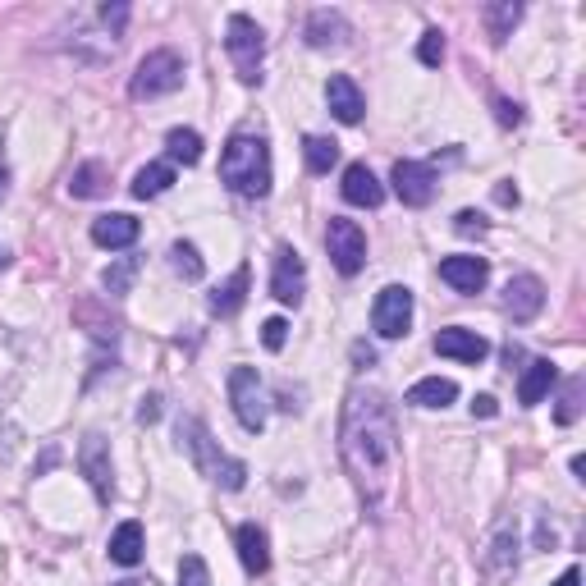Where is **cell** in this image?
Returning a JSON list of instances; mask_svg holds the SVG:
<instances>
[{
	"mask_svg": "<svg viewBox=\"0 0 586 586\" xmlns=\"http://www.w3.org/2000/svg\"><path fill=\"white\" fill-rule=\"evenodd\" d=\"M271 293H275V303H284V307H298V303H303V293H307V266H303V257H298L289 243L275 252Z\"/></svg>",
	"mask_w": 586,
	"mask_h": 586,
	"instance_id": "7c38bea8",
	"label": "cell"
},
{
	"mask_svg": "<svg viewBox=\"0 0 586 586\" xmlns=\"http://www.w3.org/2000/svg\"><path fill=\"white\" fill-rule=\"evenodd\" d=\"M284 339H289V321H284V316H271V321L261 326V344L271 348V353H280Z\"/></svg>",
	"mask_w": 586,
	"mask_h": 586,
	"instance_id": "d590c367",
	"label": "cell"
},
{
	"mask_svg": "<svg viewBox=\"0 0 586 586\" xmlns=\"http://www.w3.org/2000/svg\"><path fill=\"white\" fill-rule=\"evenodd\" d=\"M74 316H78V321H92V316H97V303H83ZM87 335L97 339V344H110V348H115V339H120V321H97V326L87 330Z\"/></svg>",
	"mask_w": 586,
	"mask_h": 586,
	"instance_id": "836d02e7",
	"label": "cell"
},
{
	"mask_svg": "<svg viewBox=\"0 0 586 586\" xmlns=\"http://www.w3.org/2000/svg\"><path fill=\"white\" fill-rule=\"evenodd\" d=\"M440 280L454 293H481L490 280V261L486 257H445L440 261Z\"/></svg>",
	"mask_w": 586,
	"mask_h": 586,
	"instance_id": "e0dca14e",
	"label": "cell"
},
{
	"mask_svg": "<svg viewBox=\"0 0 586 586\" xmlns=\"http://www.w3.org/2000/svg\"><path fill=\"white\" fill-rule=\"evenodd\" d=\"M248 284H252V271H248V266H239V271L229 275V280L207 298V307L216 316H234L243 303H248Z\"/></svg>",
	"mask_w": 586,
	"mask_h": 586,
	"instance_id": "603a6c76",
	"label": "cell"
},
{
	"mask_svg": "<svg viewBox=\"0 0 586 586\" xmlns=\"http://www.w3.org/2000/svg\"><path fill=\"white\" fill-rule=\"evenodd\" d=\"M5 266H10V252H5V248H0V271H5Z\"/></svg>",
	"mask_w": 586,
	"mask_h": 586,
	"instance_id": "7dc6e473",
	"label": "cell"
},
{
	"mask_svg": "<svg viewBox=\"0 0 586 586\" xmlns=\"http://www.w3.org/2000/svg\"><path fill=\"white\" fill-rule=\"evenodd\" d=\"M188 78V65L184 55L170 51V46H161V51H147L138 60V69H133L129 78V97L133 101H156V97H170V92H179Z\"/></svg>",
	"mask_w": 586,
	"mask_h": 586,
	"instance_id": "277c9868",
	"label": "cell"
},
{
	"mask_svg": "<svg viewBox=\"0 0 586 586\" xmlns=\"http://www.w3.org/2000/svg\"><path fill=\"white\" fill-rule=\"evenodd\" d=\"M454 399H458V385L449 376H426L408 390V403H413V408H449Z\"/></svg>",
	"mask_w": 586,
	"mask_h": 586,
	"instance_id": "d4e9b609",
	"label": "cell"
},
{
	"mask_svg": "<svg viewBox=\"0 0 586 586\" xmlns=\"http://www.w3.org/2000/svg\"><path fill=\"white\" fill-rule=\"evenodd\" d=\"M577 417H582V376H573L564 385V399H559V413H554V422H559V426H573Z\"/></svg>",
	"mask_w": 586,
	"mask_h": 586,
	"instance_id": "1f68e13d",
	"label": "cell"
},
{
	"mask_svg": "<svg viewBox=\"0 0 586 586\" xmlns=\"http://www.w3.org/2000/svg\"><path fill=\"white\" fill-rule=\"evenodd\" d=\"M138 422L142 426H156V422H161V394H147V399L138 403Z\"/></svg>",
	"mask_w": 586,
	"mask_h": 586,
	"instance_id": "ab89813d",
	"label": "cell"
},
{
	"mask_svg": "<svg viewBox=\"0 0 586 586\" xmlns=\"http://www.w3.org/2000/svg\"><path fill=\"white\" fill-rule=\"evenodd\" d=\"M78 467H83L87 486H92V495H97L101 504H110V495H115V467H110V445L106 435L87 431L83 445H78Z\"/></svg>",
	"mask_w": 586,
	"mask_h": 586,
	"instance_id": "9c48e42d",
	"label": "cell"
},
{
	"mask_svg": "<svg viewBox=\"0 0 586 586\" xmlns=\"http://www.w3.org/2000/svg\"><path fill=\"white\" fill-rule=\"evenodd\" d=\"M353 362H358V367H371V362H376V348H371V344H353Z\"/></svg>",
	"mask_w": 586,
	"mask_h": 586,
	"instance_id": "b9f144b4",
	"label": "cell"
},
{
	"mask_svg": "<svg viewBox=\"0 0 586 586\" xmlns=\"http://www.w3.org/2000/svg\"><path fill=\"white\" fill-rule=\"evenodd\" d=\"M106 193H110V170L101 161H83L69 174V197H78V202H92V197H106Z\"/></svg>",
	"mask_w": 586,
	"mask_h": 586,
	"instance_id": "cb8c5ba5",
	"label": "cell"
},
{
	"mask_svg": "<svg viewBox=\"0 0 586 586\" xmlns=\"http://www.w3.org/2000/svg\"><path fill=\"white\" fill-rule=\"evenodd\" d=\"M170 266H174V275H179V280H202V275H207V261H202V252L193 248V243H170Z\"/></svg>",
	"mask_w": 586,
	"mask_h": 586,
	"instance_id": "4dcf8cb0",
	"label": "cell"
},
{
	"mask_svg": "<svg viewBox=\"0 0 586 586\" xmlns=\"http://www.w3.org/2000/svg\"><path fill=\"white\" fill-rule=\"evenodd\" d=\"M495 202H500V207H518V188H513L509 179H504V184H495Z\"/></svg>",
	"mask_w": 586,
	"mask_h": 586,
	"instance_id": "60d3db41",
	"label": "cell"
},
{
	"mask_svg": "<svg viewBox=\"0 0 586 586\" xmlns=\"http://www.w3.org/2000/svg\"><path fill=\"white\" fill-rule=\"evenodd\" d=\"M0 193H5V174H0Z\"/></svg>",
	"mask_w": 586,
	"mask_h": 586,
	"instance_id": "681fc988",
	"label": "cell"
},
{
	"mask_svg": "<svg viewBox=\"0 0 586 586\" xmlns=\"http://www.w3.org/2000/svg\"><path fill=\"white\" fill-rule=\"evenodd\" d=\"M536 545H541V550H550V545H554V532H550V522H536Z\"/></svg>",
	"mask_w": 586,
	"mask_h": 586,
	"instance_id": "ee69618b",
	"label": "cell"
},
{
	"mask_svg": "<svg viewBox=\"0 0 586 586\" xmlns=\"http://www.w3.org/2000/svg\"><path fill=\"white\" fill-rule=\"evenodd\" d=\"M174 440H179V449L188 454V463H193L211 486H220V490H243L248 486V463H243V458H229L225 449L211 440V431H207L202 417H179Z\"/></svg>",
	"mask_w": 586,
	"mask_h": 586,
	"instance_id": "7a4b0ae2",
	"label": "cell"
},
{
	"mask_svg": "<svg viewBox=\"0 0 586 586\" xmlns=\"http://www.w3.org/2000/svg\"><path fill=\"white\" fill-rule=\"evenodd\" d=\"M303 37L312 51H339V46H348V37H353V23L339 10H312L307 14Z\"/></svg>",
	"mask_w": 586,
	"mask_h": 586,
	"instance_id": "4fadbf2b",
	"label": "cell"
},
{
	"mask_svg": "<svg viewBox=\"0 0 586 586\" xmlns=\"http://www.w3.org/2000/svg\"><path fill=\"white\" fill-rule=\"evenodd\" d=\"M234 545H239V564L248 577H261L271 568V541H266V532H261L257 522H243L239 532H234Z\"/></svg>",
	"mask_w": 586,
	"mask_h": 586,
	"instance_id": "ffe728a7",
	"label": "cell"
},
{
	"mask_svg": "<svg viewBox=\"0 0 586 586\" xmlns=\"http://www.w3.org/2000/svg\"><path fill=\"white\" fill-rule=\"evenodd\" d=\"M545 307V284L536 280V275H513L509 284H504V312L513 316V321H536Z\"/></svg>",
	"mask_w": 586,
	"mask_h": 586,
	"instance_id": "5bb4252c",
	"label": "cell"
},
{
	"mask_svg": "<svg viewBox=\"0 0 586 586\" xmlns=\"http://www.w3.org/2000/svg\"><path fill=\"white\" fill-rule=\"evenodd\" d=\"M339 193H344L348 207H367V211H376L380 202H385V184H380V179L362 161L344 170V184H339Z\"/></svg>",
	"mask_w": 586,
	"mask_h": 586,
	"instance_id": "ac0fdd59",
	"label": "cell"
},
{
	"mask_svg": "<svg viewBox=\"0 0 586 586\" xmlns=\"http://www.w3.org/2000/svg\"><path fill=\"white\" fill-rule=\"evenodd\" d=\"M495 120H500L504 129H513V124H522V106L509 97H495Z\"/></svg>",
	"mask_w": 586,
	"mask_h": 586,
	"instance_id": "74e56055",
	"label": "cell"
},
{
	"mask_svg": "<svg viewBox=\"0 0 586 586\" xmlns=\"http://www.w3.org/2000/svg\"><path fill=\"white\" fill-rule=\"evenodd\" d=\"M101 23L110 28V37H120L129 23V5H101Z\"/></svg>",
	"mask_w": 586,
	"mask_h": 586,
	"instance_id": "8d00e7d4",
	"label": "cell"
},
{
	"mask_svg": "<svg viewBox=\"0 0 586 586\" xmlns=\"http://www.w3.org/2000/svg\"><path fill=\"white\" fill-rule=\"evenodd\" d=\"M326 106L339 124H358L367 115V97H362V87L353 83L348 74H330L326 83Z\"/></svg>",
	"mask_w": 586,
	"mask_h": 586,
	"instance_id": "2e32d148",
	"label": "cell"
},
{
	"mask_svg": "<svg viewBox=\"0 0 586 586\" xmlns=\"http://www.w3.org/2000/svg\"><path fill=\"white\" fill-rule=\"evenodd\" d=\"M220 184L239 197H266L271 193V147L257 133H234L220 156Z\"/></svg>",
	"mask_w": 586,
	"mask_h": 586,
	"instance_id": "3957f363",
	"label": "cell"
},
{
	"mask_svg": "<svg viewBox=\"0 0 586 586\" xmlns=\"http://www.w3.org/2000/svg\"><path fill=\"white\" fill-rule=\"evenodd\" d=\"M339 458L353 477L362 509L390 518L399 504V431L390 399L371 385H353L339 408Z\"/></svg>",
	"mask_w": 586,
	"mask_h": 586,
	"instance_id": "6da1fadb",
	"label": "cell"
},
{
	"mask_svg": "<svg viewBox=\"0 0 586 586\" xmlns=\"http://www.w3.org/2000/svg\"><path fill=\"white\" fill-rule=\"evenodd\" d=\"M417 60H422L426 69L445 65V33H440V28H426L422 33V42H417Z\"/></svg>",
	"mask_w": 586,
	"mask_h": 586,
	"instance_id": "d6a6232c",
	"label": "cell"
},
{
	"mask_svg": "<svg viewBox=\"0 0 586 586\" xmlns=\"http://www.w3.org/2000/svg\"><path fill=\"white\" fill-rule=\"evenodd\" d=\"M303 161H307V170L312 174H330V165L339 161V142L312 133V138H303Z\"/></svg>",
	"mask_w": 586,
	"mask_h": 586,
	"instance_id": "f546056e",
	"label": "cell"
},
{
	"mask_svg": "<svg viewBox=\"0 0 586 586\" xmlns=\"http://www.w3.org/2000/svg\"><path fill=\"white\" fill-rule=\"evenodd\" d=\"M472 413H477V417H495L500 408H495V399H490V394H481V399L472 403Z\"/></svg>",
	"mask_w": 586,
	"mask_h": 586,
	"instance_id": "7bdbcfd3",
	"label": "cell"
},
{
	"mask_svg": "<svg viewBox=\"0 0 586 586\" xmlns=\"http://www.w3.org/2000/svg\"><path fill=\"white\" fill-rule=\"evenodd\" d=\"M481 19H486L490 42L504 46L513 37V28H518V19H522V5H518V0H495V5H486V10H481Z\"/></svg>",
	"mask_w": 586,
	"mask_h": 586,
	"instance_id": "484cf974",
	"label": "cell"
},
{
	"mask_svg": "<svg viewBox=\"0 0 586 586\" xmlns=\"http://www.w3.org/2000/svg\"><path fill=\"white\" fill-rule=\"evenodd\" d=\"M225 51L234 60V74L239 83H261V60H266V33L257 28L252 14H229L225 23Z\"/></svg>",
	"mask_w": 586,
	"mask_h": 586,
	"instance_id": "5b68a950",
	"label": "cell"
},
{
	"mask_svg": "<svg viewBox=\"0 0 586 586\" xmlns=\"http://www.w3.org/2000/svg\"><path fill=\"white\" fill-rule=\"evenodd\" d=\"M390 184L403 207H431L435 202V165L431 161H394Z\"/></svg>",
	"mask_w": 586,
	"mask_h": 586,
	"instance_id": "30bf717a",
	"label": "cell"
},
{
	"mask_svg": "<svg viewBox=\"0 0 586 586\" xmlns=\"http://www.w3.org/2000/svg\"><path fill=\"white\" fill-rule=\"evenodd\" d=\"M481 573H486V582H509L518 573V527L509 518L490 532L486 554H481Z\"/></svg>",
	"mask_w": 586,
	"mask_h": 586,
	"instance_id": "8fae6325",
	"label": "cell"
},
{
	"mask_svg": "<svg viewBox=\"0 0 586 586\" xmlns=\"http://www.w3.org/2000/svg\"><path fill=\"white\" fill-rule=\"evenodd\" d=\"M504 362H509V367H513V362H522V348L509 344V348H504Z\"/></svg>",
	"mask_w": 586,
	"mask_h": 586,
	"instance_id": "bcb514c9",
	"label": "cell"
},
{
	"mask_svg": "<svg viewBox=\"0 0 586 586\" xmlns=\"http://www.w3.org/2000/svg\"><path fill=\"white\" fill-rule=\"evenodd\" d=\"M138 234H142V225L133 216H124V211H110V216L92 220V243H97V248H110V252L133 248Z\"/></svg>",
	"mask_w": 586,
	"mask_h": 586,
	"instance_id": "d6986e66",
	"label": "cell"
},
{
	"mask_svg": "<svg viewBox=\"0 0 586 586\" xmlns=\"http://www.w3.org/2000/svg\"><path fill=\"white\" fill-rule=\"evenodd\" d=\"M326 252H330L339 275H358L362 266H367V234H362L358 220H344V216L330 220L326 225Z\"/></svg>",
	"mask_w": 586,
	"mask_h": 586,
	"instance_id": "ba28073f",
	"label": "cell"
},
{
	"mask_svg": "<svg viewBox=\"0 0 586 586\" xmlns=\"http://www.w3.org/2000/svg\"><path fill=\"white\" fill-rule=\"evenodd\" d=\"M115 586H142V582H133V577H124V582H115Z\"/></svg>",
	"mask_w": 586,
	"mask_h": 586,
	"instance_id": "c3c4849f",
	"label": "cell"
},
{
	"mask_svg": "<svg viewBox=\"0 0 586 586\" xmlns=\"http://www.w3.org/2000/svg\"><path fill=\"white\" fill-rule=\"evenodd\" d=\"M170 184H174V165L170 161H152V165H142V170L133 174V197L147 202V197H161Z\"/></svg>",
	"mask_w": 586,
	"mask_h": 586,
	"instance_id": "4316f807",
	"label": "cell"
},
{
	"mask_svg": "<svg viewBox=\"0 0 586 586\" xmlns=\"http://www.w3.org/2000/svg\"><path fill=\"white\" fill-rule=\"evenodd\" d=\"M554 380H559V367H554L550 358L527 362V371H522V380H518V403H522V408H536V403L550 394Z\"/></svg>",
	"mask_w": 586,
	"mask_h": 586,
	"instance_id": "44dd1931",
	"label": "cell"
},
{
	"mask_svg": "<svg viewBox=\"0 0 586 586\" xmlns=\"http://www.w3.org/2000/svg\"><path fill=\"white\" fill-rule=\"evenodd\" d=\"M435 353L440 358H454V362H467V367H477V362H486L490 344L477 335V330H467V326H449L435 335Z\"/></svg>",
	"mask_w": 586,
	"mask_h": 586,
	"instance_id": "9a60e30c",
	"label": "cell"
},
{
	"mask_svg": "<svg viewBox=\"0 0 586 586\" xmlns=\"http://www.w3.org/2000/svg\"><path fill=\"white\" fill-rule=\"evenodd\" d=\"M138 271H142V261H138V257L110 261L106 271H101V289H106L110 298H124V293L133 289V280H138Z\"/></svg>",
	"mask_w": 586,
	"mask_h": 586,
	"instance_id": "83f0119b",
	"label": "cell"
},
{
	"mask_svg": "<svg viewBox=\"0 0 586 586\" xmlns=\"http://www.w3.org/2000/svg\"><path fill=\"white\" fill-rule=\"evenodd\" d=\"M229 403H234V417H239L243 431H266V385H261L257 367H234L229 371Z\"/></svg>",
	"mask_w": 586,
	"mask_h": 586,
	"instance_id": "8992f818",
	"label": "cell"
},
{
	"mask_svg": "<svg viewBox=\"0 0 586 586\" xmlns=\"http://www.w3.org/2000/svg\"><path fill=\"white\" fill-rule=\"evenodd\" d=\"M165 152H170V161H179V165H197L202 161V133L197 129H170L165 133Z\"/></svg>",
	"mask_w": 586,
	"mask_h": 586,
	"instance_id": "f1b7e54d",
	"label": "cell"
},
{
	"mask_svg": "<svg viewBox=\"0 0 586 586\" xmlns=\"http://www.w3.org/2000/svg\"><path fill=\"white\" fill-rule=\"evenodd\" d=\"M179 586H211V568L202 554H184L179 559Z\"/></svg>",
	"mask_w": 586,
	"mask_h": 586,
	"instance_id": "e575fe53",
	"label": "cell"
},
{
	"mask_svg": "<svg viewBox=\"0 0 586 586\" xmlns=\"http://www.w3.org/2000/svg\"><path fill=\"white\" fill-rule=\"evenodd\" d=\"M454 229L458 234H467V239H472V234H486V216H477V211H458Z\"/></svg>",
	"mask_w": 586,
	"mask_h": 586,
	"instance_id": "f35d334b",
	"label": "cell"
},
{
	"mask_svg": "<svg viewBox=\"0 0 586 586\" xmlns=\"http://www.w3.org/2000/svg\"><path fill=\"white\" fill-rule=\"evenodd\" d=\"M554 586H582V573H577V568H568V573L559 577V582H554Z\"/></svg>",
	"mask_w": 586,
	"mask_h": 586,
	"instance_id": "f6af8a7d",
	"label": "cell"
},
{
	"mask_svg": "<svg viewBox=\"0 0 586 586\" xmlns=\"http://www.w3.org/2000/svg\"><path fill=\"white\" fill-rule=\"evenodd\" d=\"M413 326V289L408 284H385L371 303V330L380 339H403Z\"/></svg>",
	"mask_w": 586,
	"mask_h": 586,
	"instance_id": "52a82bcc",
	"label": "cell"
},
{
	"mask_svg": "<svg viewBox=\"0 0 586 586\" xmlns=\"http://www.w3.org/2000/svg\"><path fill=\"white\" fill-rule=\"evenodd\" d=\"M142 550H147V536H142V522H120L115 532H110V559L120 568H133L142 564Z\"/></svg>",
	"mask_w": 586,
	"mask_h": 586,
	"instance_id": "7402d4cb",
	"label": "cell"
}]
</instances>
